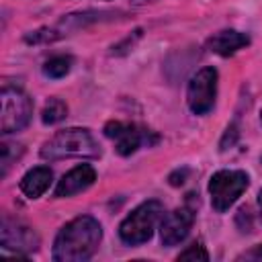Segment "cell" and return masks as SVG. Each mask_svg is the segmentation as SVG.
Masks as SVG:
<instances>
[{
  "mask_svg": "<svg viewBox=\"0 0 262 262\" xmlns=\"http://www.w3.org/2000/svg\"><path fill=\"white\" fill-rule=\"evenodd\" d=\"M102 237V229L96 219L82 215L66 223L53 244V260L59 262H80L88 260Z\"/></svg>",
  "mask_w": 262,
  "mask_h": 262,
  "instance_id": "cell-1",
  "label": "cell"
},
{
  "mask_svg": "<svg viewBox=\"0 0 262 262\" xmlns=\"http://www.w3.org/2000/svg\"><path fill=\"white\" fill-rule=\"evenodd\" d=\"M100 149L92 135L86 129H63L57 131L41 147V158L45 160H63V158H96Z\"/></svg>",
  "mask_w": 262,
  "mask_h": 262,
  "instance_id": "cell-2",
  "label": "cell"
},
{
  "mask_svg": "<svg viewBox=\"0 0 262 262\" xmlns=\"http://www.w3.org/2000/svg\"><path fill=\"white\" fill-rule=\"evenodd\" d=\"M164 209L158 201H147V203H141L131 215L125 217V221L121 223L119 227V235L125 244L129 246H137V244H143L151 237L154 233V227L156 223L160 221Z\"/></svg>",
  "mask_w": 262,
  "mask_h": 262,
  "instance_id": "cell-3",
  "label": "cell"
},
{
  "mask_svg": "<svg viewBox=\"0 0 262 262\" xmlns=\"http://www.w3.org/2000/svg\"><path fill=\"white\" fill-rule=\"evenodd\" d=\"M0 104H2V111H0V131L4 135L20 131L23 127H27V123L31 121V115H33V102H31V98L23 90L12 88V86L2 88Z\"/></svg>",
  "mask_w": 262,
  "mask_h": 262,
  "instance_id": "cell-4",
  "label": "cell"
},
{
  "mask_svg": "<svg viewBox=\"0 0 262 262\" xmlns=\"http://www.w3.org/2000/svg\"><path fill=\"white\" fill-rule=\"evenodd\" d=\"M248 174L242 170H221L213 174L209 182V192L215 211H227L237 201V196L248 188Z\"/></svg>",
  "mask_w": 262,
  "mask_h": 262,
  "instance_id": "cell-5",
  "label": "cell"
},
{
  "mask_svg": "<svg viewBox=\"0 0 262 262\" xmlns=\"http://www.w3.org/2000/svg\"><path fill=\"white\" fill-rule=\"evenodd\" d=\"M104 135L115 141L117 154L121 156H131L137 151L141 145H151L158 141V135H154L147 129H141L133 123H121V121H111L104 125Z\"/></svg>",
  "mask_w": 262,
  "mask_h": 262,
  "instance_id": "cell-6",
  "label": "cell"
},
{
  "mask_svg": "<svg viewBox=\"0 0 262 262\" xmlns=\"http://www.w3.org/2000/svg\"><path fill=\"white\" fill-rule=\"evenodd\" d=\"M217 94V70L215 68H203L199 70L190 82H188V92L186 100L188 106L194 115H205L213 108Z\"/></svg>",
  "mask_w": 262,
  "mask_h": 262,
  "instance_id": "cell-7",
  "label": "cell"
},
{
  "mask_svg": "<svg viewBox=\"0 0 262 262\" xmlns=\"http://www.w3.org/2000/svg\"><path fill=\"white\" fill-rule=\"evenodd\" d=\"M0 244L4 250L16 252V254H27L39 248V235L25 223L16 219H2V229H0Z\"/></svg>",
  "mask_w": 262,
  "mask_h": 262,
  "instance_id": "cell-8",
  "label": "cell"
},
{
  "mask_svg": "<svg viewBox=\"0 0 262 262\" xmlns=\"http://www.w3.org/2000/svg\"><path fill=\"white\" fill-rule=\"evenodd\" d=\"M194 221V209L190 205H182L178 209H174L172 213H168L162 219V227H160V235H162V244L164 246H176L180 244Z\"/></svg>",
  "mask_w": 262,
  "mask_h": 262,
  "instance_id": "cell-9",
  "label": "cell"
},
{
  "mask_svg": "<svg viewBox=\"0 0 262 262\" xmlns=\"http://www.w3.org/2000/svg\"><path fill=\"white\" fill-rule=\"evenodd\" d=\"M94 180H96L94 168L88 166V164H80V166L72 168L68 174H63V178L55 186V196L57 199H66V196L78 194V192L86 190Z\"/></svg>",
  "mask_w": 262,
  "mask_h": 262,
  "instance_id": "cell-10",
  "label": "cell"
},
{
  "mask_svg": "<svg viewBox=\"0 0 262 262\" xmlns=\"http://www.w3.org/2000/svg\"><path fill=\"white\" fill-rule=\"evenodd\" d=\"M248 43H250V37L246 33H239V31L229 29V31H219L213 37H209L207 49L213 51V53H217V55L227 57V55H233L237 49L246 47Z\"/></svg>",
  "mask_w": 262,
  "mask_h": 262,
  "instance_id": "cell-11",
  "label": "cell"
},
{
  "mask_svg": "<svg viewBox=\"0 0 262 262\" xmlns=\"http://www.w3.org/2000/svg\"><path fill=\"white\" fill-rule=\"evenodd\" d=\"M51 184V170L45 166H37L33 170H29L23 180H20V190L29 196V199H37L41 196Z\"/></svg>",
  "mask_w": 262,
  "mask_h": 262,
  "instance_id": "cell-12",
  "label": "cell"
},
{
  "mask_svg": "<svg viewBox=\"0 0 262 262\" xmlns=\"http://www.w3.org/2000/svg\"><path fill=\"white\" fill-rule=\"evenodd\" d=\"M66 113H68V106L59 100V98H51L45 106H43V113H41V119H43V123H47V125H53V123H57V121H61L63 117H66Z\"/></svg>",
  "mask_w": 262,
  "mask_h": 262,
  "instance_id": "cell-13",
  "label": "cell"
},
{
  "mask_svg": "<svg viewBox=\"0 0 262 262\" xmlns=\"http://www.w3.org/2000/svg\"><path fill=\"white\" fill-rule=\"evenodd\" d=\"M70 63H72L70 57L55 55V57H51V59L45 61L43 72H45V76H49V78H61V76H66V74L70 72Z\"/></svg>",
  "mask_w": 262,
  "mask_h": 262,
  "instance_id": "cell-14",
  "label": "cell"
},
{
  "mask_svg": "<svg viewBox=\"0 0 262 262\" xmlns=\"http://www.w3.org/2000/svg\"><path fill=\"white\" fill-rule=\"evenodd\" d=\"M178 260H199V262H207L209 260V254H207V250L201 246V244H192V246H188L184 252H180V256H178Z\"/></svg>",
  "mask_w": 262,
  "mask_h": 262,
  "instance_id": "cell-15",
  "label": "cell"
},
{
  "mask_svg": "<svg viewBox=\"0 0 262 262\" xmlns=\"http://www.w3.org/2000/svg\"><path fill=\"white\" fill-rule=\"evenodd\" d=\"M55 37H57L55 31L41 29V31H35L33 35H27V41H33V43H37V41H51V39H55Z\"/></svg>",
  "mask_w": 262,
  "mask_h": 262,
  "instance_id": "cell-16",
  "label": "cell"
},
{
  "mask_svg": "<svg viewBox=\"0 0 262 262\" xmlns=\"http://www.w3.org/2000/svg\"><path fill=\"white\" fill-rule=\"evenodd\" d=\"M235 139H237V127L235 125H229L227 131H225V135H223V139H221V149L231 147L235 143Z\"/></svg>",
  "mask_w": 262,
  "mask_h": 262,
  "instance_id": "cell-17",
  "label": "cell"
},
{
  "mask_svg": "<svg viewBox=\"0 0 262 262\" xmlns=\"http://www.w3.org/2000/svg\"><path fill=\"white\" fill-rule=\"evenodd\" d=\"M186 174H188V170H186V168H182V170H176L174 174H170V184H174V186L182 184V182H184V178H186Z\"/></svg>",
  "mask_w": 262,
  "mask_h": 262,
  "instance_id": "cell-18",
  "label": "cell"
},
{
  "mask_svg": "<svg viewBox=\"0 0 262 262\" xmlns=\"http://www.w3.org/2000/svg\"><path fill=\"white\" fill-rule=\"evenodd\" d=\"M246 260H262V246H256L254 250H250L248 254H244Z\"/></svg>",
  "mask_w": 262,
  "mask_h": 262,
  "instance_id": "cell-19",
  "label": "cell"
},
{
  "mask_svg": "<svg viewBox=\"0 0 262 262\" xmlns=\"http://www.w3.org/2000/svg\"><path fill=\"white\" fill-rule=\"evenodd\" d=\"M258 205H260V213H262V190H260V194H258Z\"/></svg>",
  "mask_w": 262,
  "mask_h": 262,
  "instance_id": "cell-20",
  "label": "cell"
}]
</instances>
